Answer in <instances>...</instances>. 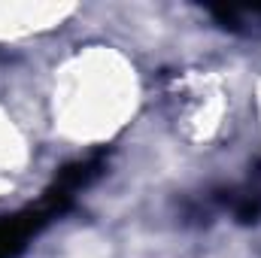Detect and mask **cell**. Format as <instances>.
<instances>
[{"label":"cell","instance_id":"1","mask_svg":"<svg viewBox=\"0 0 261 258\" xmlns=\"http://www.w3.org/2000/svg\"><path fill=\"white\" fill-rule=\"evenodd\" d=\"M70 200H73V197L64 194L61 189H49L40 207H31V210H24V213H18V216L3 219V222H0V258H15L24 249V243H28L52 216H58L61 210H67Z\"/></svg>","mask_w":261,"mask_h":258}]
</instances>
